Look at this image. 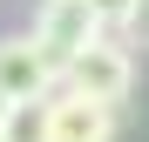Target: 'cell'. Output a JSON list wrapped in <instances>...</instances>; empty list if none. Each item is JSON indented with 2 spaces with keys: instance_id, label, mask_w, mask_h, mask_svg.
<instances>
[{
  "instance_id": "obj_1",
  "label": "cell",
  "mask_w": 149,
  "mask_h": 142,
  "mask_svg": "<svg viewBox=\"0 0 149 142\" xmlns=\"http://www.w3.org/2000/svg\"><path fill=\"white\" fill-rule=\"evenodd\" d=\"M61 88L88 95V102L122 108V102H129V88H136V47H129V41H115V34H95L81 54H68Z\"/></svg>"
},
{
  "instance_id": "obj_2",
  "label": "cell",
  "mask_w": 149,
  "mask_h": 142,
  "mask_svg": "<svg viewBox=\"0 0 149 142\" xmlns=\"http://www.w3.org/2000/svg\"><path fill=\"white\" fill-rule=\"evenodd\" d=\"M115 129H122V108L109 102H88L74 88L41 95V142H115Z\"/></svg>"
},
{
  "instance_id": "obj_3",
  "label": "cell",
  "mask_w": 149,
  "mask_h": 142,
  "mask_svg": "<svg viewBox=\"0 0 149 142\" xmlns=\"http://www.w3.org/2000/svg\"><path fill=\"white\" fill-rule=\"evenodd\" d=\"M27 34H34V47H41L54 68H68V54H81V47H88L95 34H109V27L95 20L88 0H41V14H34Z\"/></svg>"
},
{
  "instance_id": "obj_4",
  "label": "cell",
  "mask_w": 149,
  "mask_h": 142,
  "mask_svg": "<svg viewBox=\"0 0 149 142\" xmlns=\"http://www.w3.org/2000/svg\"><path fill=\"white\" fill-rule=\"evenodd\" d=\"M61 88V68L34 47V34H0V95L14 102H41Z\"/></svg>"
},
{
  "instance_id": "obj_5",
  "label": "cell",
  "mask_w": 149,
  "mask_h": 142,
  "mask_svg": "<svg viewBox=\"0 0 149 142\" xmlns=\"http://www.w3.org/2000/svg\"><path fill=\"white\" fill-rule=\"evenodd\" d=\"M115 34L129 41V47H142V54H149V0H129V20H122Z\"/></svg>"
},
{
  "instance_id": "obj_6",
  "label": "cell",
  "mask_w": 149,
  "mask_h": 142,
  "mask_svg": "<svg viewBox=\"0 0 149 142\" xmlns=\"http://www.w3.org/2000/svg\"><path fill=\"white\" fill-rule=\"evenodd\" d=\"M88 7H95V20H102L109 34L122 27V20H129V0H88Z\"/></svg>"
},
{
  "instance_id": "obj_7",
  "label": "cell",
  "mask_w": 149,
  "mask_h": 142,
  "mask_svg": "<svg viewBox=\"0 0 149 142\" xmlns=\"http://www.w3.org/2000/svg\"><path fill=\"white\" fill-rule=\"evenodd\" d=\"M14 108H20V102H14V95H0V129H7V115H14Z\"/></svg>"
},
{
  "instance_id": "obj_8",
  "label": "cell",
  "mask_w": 149,
  "mask_h": 142,
  "mask_svg": "<svg viewBox=\"0 0 149 142\" xmlns=\"http://www.w3.org/2000/svg\"><path fill=\"white\" fill-rule=\"evenodd\" d=\"M0 142H7V129H0Z\"/></svg>"
}]
</instances>
